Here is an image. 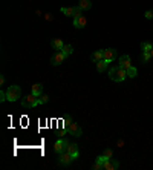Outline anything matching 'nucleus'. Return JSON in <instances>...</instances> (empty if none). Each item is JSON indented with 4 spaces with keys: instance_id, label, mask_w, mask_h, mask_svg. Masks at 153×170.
Here are the masks:
<instances>
[{
    "instance_id": "c756f323",
    "label": "nucleus",
    "mask_w": 153,
    "mask_h": 170,
    "mask_svg": "<svg viewBox=\"0 0 153 170\" xmlns=\"http://www.w3.org/2000/svg\"><path fill=\"white\" fill-rule=\"evenodd\" d=\"M103 155H104V156H107V158H112V150H110V149H106Z\"/></svg>"
},
{
    "instance_id": "f3484780",
    "label": "nucleus",
    "mask_w": 153,
    "mask_h": 170,
    "mask_svg": "<svg viewBox=\"0 0 153 170\" xmlns=\"http://www.w3.org/2000/svg\"><path fill=\"white\" fill-rule=\"evenodd\" d=\"M63 46H64V45H63V42H61L60 39H55V40H52V48H54V49H57V51H61V49H63Z\"/></svg>"
},
{
    "instance_id": "dca6fc26",
    "label": "nucleus",
    "mask_w": 153,
    "mask_h": 170,
    "mask_svg": "<svg viewBox=\"0 0 153 170\" xmlns=\"http://www.w3.org/2000/svg\"><path fill=\"white\" fill-rule=\"evenodd\" d=\"M83 11H87V9H90V6H92V3H90V0H80V5H78Z\"/></svg>"
},
{
    "instance_id": "7ed1b4c3",
    "label": "nucleus",
    "mask_w": 153,
    "mask_h": 170,
    "mask_svg": "<svg viewBox=\"0 0 153 170\" xmlns=\"http://www.w3.org/2000/svg\"><path fill=\"white\" fill-rule=\"evenodd\" d=\"M37 104H40V101H38V97H35L34 94H31V95H28L22 100L23 107H35Z\"/></svg>"
},
{
    "instance_id": "a211bd4d",
    "label": "nucleus",
    "mask_w": 153,
    "mask_h": 170,
    "mask_svg": "<svg viewBox=\"0 0 153 170\" xmlns=\"http://www.w3.org/2000/svg\"><path fill=\"white\" fill-rule=\"evenodd\" d=\"M141 48H142V52H151L153 45L148 43V42H142V43H141Z\"/></svg>"
},
{
    "instance_id": "4be33fe9",
    "label": "nucleus",
    "mask_w": 153,
    "mask_h": 170,
    "mask_svg": "<svg viewBox=\"0 0 153 170\" xmlns=\"http://www.w3.org/2000/svg\"><path fill=\"white\" fill-rule=\"evenodd\" d=\"M71 124H72V118L66 115V116H64V130H66V132H67V129H69Z\"/></svg>"
},
{
    "instance_id": "f8f14e48",
    "label": "nucleus",
    "mask_w": 153,
    "mask_h": 170,
    "mask_svg": "<svg viewBox=\"0 0 153 170\" xmlns=\"http://www.w3.org/2000/svg\"><path fill=\"white\" fill-rule=\"evenodd\" d=\"M66 150H67V152H69V153H71V155L74 156V159H75V158H78V153H80V152H78V146H77L75 142H72V144H69Z\"/></svg>"
},
{
    "instance_id": "c85d7f7f",
    "label": "nucleus",
    "mask_w": 153,
    "mask_h": 170,
    "mask_svg": "<svg viewBox=\"0 0 153 170\" xmlns=\"http://www.w3.org/2000/svg\"><path fill=\"white\" fill-rule=\"evenodd\" d=\"M5 100H8V98H6V92H3V91H2V92H0V101L3 103Z\"/></svg>"
},
{
    "instance_id": "b1692460",
    "label": "nucleus",
    "mask_w": 153,
    "mask_h": 170,
    "mask_svg": "<svg viewBox=\"0 0 153 170\" xmlns=\"http://www.w3.org/2000/svg\"><path fill=\"white\" fill-rule=\"evenodd\" d=\"M38 101H40V104H46V103L49 101V97H48V95H40Z\"/></svg>"
},
{
    "instance_id": "393cba45",
    "label": "nucleus",
    "mask_w": 153,
    "mask_h": 170,
    "mask_svg": "<svg viewBox=\"0 0 153 170\" xmlns=\"http://www.w3.org/2000/svg\"><path fill=\"white\" fill-rule=\"evenodd\" d=\"M92 168H93V170H100V168H103V162H100V161H95V164L92 165Z\"/></svg>"
},
{
    "instance_id": "4468645a",
    "label": "nucleus",
    "mask_w": 153,
    "mask_h": 170,
    "mask_svg": "<svg viewBox=\"0 0 153 170\" xmlns=\"http://www.w3.org/2000/svg\"><path fill=\"white\" fill-rule=\"evenodd\" d=\"M92 60L97 63V61H100V60H104V51H95L93 54H92Z\"/></svg>"
},
{
    "instance_id": "bb28decb",
    "label": "nucleus",
    "mask_w": 153,
    "mask_h": 170,
    "mask_svg": "<svg viewBox=\"0 0 153 170\" xmlns=\"http://www.w3.org/2000/svg\"><path fill=\"white\" fill-rule=\"evenodd\" d=\"M144 16H145V19L151 20V19H153V9H148V11H147V13H145Z\"/></svg>"
},
{
    "instance_id": "7c9ffc66",
    "label": "nucleus",
    "mask_w": 153,
    "mask_h": 170,
    "mask_svg": "<svg viewBox=\"0 0 153 170\" xmlns=\"http://www.w3.org/2000/svg\"><path fill=\"white\" fill-rule=\"evenodd\" d=\"M0 84H5V77H3V75L0 77Z\"/></svg>"
},
{
    "instance_id": "6e6552de",
    "label": "nucleus",
    "mask_w": 153,
    "mask_h": 170,
    "mask_svg": "<svg viewBox=\"0 0 153 170\" xmlns=\"http://www.w3.org/2000/svg\"><path fill=\"white\" fill-rule=\"evenodd\" d=\"M64 58H66V55H64L61 51H57L55 55L52 57V65H54V66H58V65H61V63L64 61Z\"/></svg>"
},
{
    "instance_id": "2f4dec72",
    "label": "nucleus",
    "mask_w": 153,
    "mask_h": 170,
    "mask_svg": "<svg viewBox=\"0 0 153 170\" xmlns=\"http://www.w3.org/2000/svg\"><path fill=\"white\" fill-rule=\"evenodd\" d=\"M150 54H151V58H153V49H151V52H150Z\"/></svg>"
},
{
    "instance_id": "2eb2a0df",
    "label": "nucleus",
    "mask_w": 153,
    "mask_h": 170,
    "mask_svg": "<svg viewBox=\"0 0 153 170\" xmlns=\"http://www.w3.org/2000/svg\"><path fill=\"white\" fill-rule=\"evenodd\" d=\"M42 92H43V84L37 83V84H34V86H32V94H34L35 97H40V95H42Z\"/></svg>"
},
{
    "instance_id": "20e7f679",
    "label": "nucleus",
    "mask_w": 153,
    "mask_h": 170,
    "mask_svg": "<svg viewBox=\"0 0 153 170\" xmlns=\"http://www.w3.org/2000/svg\"><path fill=\"white\" fill-rule=\"evenodd\" d=\"M67 146H69V141L67 139H64V138H58L57 139V142H55V146H54V150H55V153H61V152H64L66 149H67Z\"/></svg>"
},
{
    "instance_id": "5701e85b",
    "label": "nucleus",
    "mask_w": 153,
    "mask_h": 170,
    "mask_svg": "<svg viewBox=\"0 0 153 170\" xmlns=\"http://www.w3.org/2000/svg\"><path fill=\"white\" fill-rule=\"evenodd\" d=\"M150 58H151V54H150V52H142V57H141L142 63H147Z\"/></svg>"
},
{
    "instance_id": "f257e3e1",
    "label": "nucleus",
    "mask_w": 153,
    "mask_h": 170,
    "mask_svg": "<svg viewBox=\"0 0 153 170\" xmlns=\"http://www.w3.org/2000/svg\"><path fill=\"white\" fill-rule=\"evenodd\" d=\"M109 78H110L112 81L121 83V81H124V80L127 78V71L122 69V68H119V66L112 68V69L109 71Z\"/></svg>"
},
{
    "instance_id": "9b49d317",
    "label": "nucleus",
    "mask_w": 153,
    "mask_h": 170,
    "mask_svg": "<svg viewBox=\"0 0 153 170\" xmlns=\"http://www.w3.org/2000/svg\"><path fill=\"white\" fill-rule=\"evenodd\" d=\"M115 57H116V51H115V49H106V51H104V60H106V61L110 63Z\"/></svg>"
},
{
    "instance_id": "ddd939ff",
    "label": "nucleus",
    "mask_w": 153,
    "mask_h": 170,
    "mask_svg": "<svg viewBox=\"0 0 153 170\" xmlns=\"http://www.w3.org/2000/svg\"><path fill=\"white\" fill-rule=\"evenodd\" d=\"M107 65H109V61H106V60L97 61V71H98V72H104V71L107 69Z\"/></svg>"
},
{
    "instance_id": "39448f33",
    "label": "nucleus",
    "mask_w": 153,
    "mask_h": 170,
    "mask_svg": "<svg viewBox=\"0 0 153 170\" xmlns=\"http://www.w3.org/2000/svg\"><path fill=\"white\" fill-rule=\"evenodd\" d=\"M72 161H74V156H72L67 150L61 152V153H60V156H58V162H60L61 165H69Z\"/></svg>"
},
{
    "instance_id": "6ab92c4d",
    "label": "nucleus",
    "mask_w": 153,
    "mask_h": 170,
    "mask_svg": "<svg viewBox=\"0 0 153 170\" xmlns=\"http://www.w3.org/2000/svg\"><path fill=\"white\" fill-rule=\"evenodd\" d=\"M61 52H63L66 57H69V55L74 52V48H72L71 45H64V46H63V49H61Z\"/></svg>"
},
{
    "instance_id": "423d86ee",
    "label": "nucleus",
    "mask_w": 153,
    "mask_h": 170,
    "mask_svg": "<svg viewBox=\"0 0 153 170\" xmlns=\"http://www.w3.org/2000/svg\"><path fill=\"white\" fill-rule=\"evenodd\" d=\"M67 132H69L72 136H81V135H83V129H81L80 124H77V123H72V124L69 126Z\"/></svg>"
},
{
    "instance_id": "f03ea898",
    "label": "nucleus",
    "mask_w": 153,
    "mask_h": 170,
    "mask_svg": "<svg viewBox=\"0 0 153 170\" xmlns=\"http://www.w3.org/2000/svg\"><path fill=\"white\" fill-rule=\"evenodd\" d=\"M20 95H22V89H20V86H17V84L9 86L8 91H6V98H8V101H11V103L17 101V100L20 98Z\"/></svg>"
},
{
    "instance_id": "aec40b11",
    "label": "nucleus",
    "mask_w": 153,
    "mask_h": 170,
    "mask_svg": "<svg viewBox=\"0 0 153 170\" xmlns=\"http://www.w3.org/2000/svg\"><path fill=\"white\" fill-rule=\"evenodd\" d=\"M136 75H138L136 68H133V66H132V68H129V69H127V77H129V78H135Z\"/></svg>"
},
{
    "instance_id": "cd10ccee",
    "label": "nucleus",
    "mask_w": 153,
    "mask_h": 170,
    "mask_svg": "<svg viewBox=\"0 0 153 170\" xmlns=\"http://www.w3.org/2000/svg\"><path fill=\"white\" fill-rule=\"evenodd\" d=\"M107 159H109V158H107V156H104V155H101V156H98V158H97V161H100V162H103V164H104Z\"/></svg>"
},
{
    "instance_id": "412c9836",
    "label": "nucleus",
    "mask_w": 153,
    "mask_h": 170,
    "mask_svg": "<svg viewBox=\"0 0 153 170\" xmlns=\"http://www.w3.org/2000/svg\"><path fill=\"white\" fill-rule=\"evenodd\" d=\"M61 13L64 14V16H72L74 17V8H61Z\"/></svg>"
},
{
    "instance_id": "9d476101",
    "label": "nucleus",
    "mask_w": 153,
    "mask_h": 170,
    "mask_svg": "<svg viewBox=\"0 0 153 170\" xmlns=\"http://www.w3.org/2000/svg\"><path fill=\"white\" fill-rule=\"evenodd\" d=\"M119 68H122V69H129V68H132V61H130V58H129V55H122V57H119V65H118Z\"/></svg>"
},
{
    "instance_id": "0eeeda50",
    "label": "nucleus",
    "mask_w": 153,
    "mask_h": 170,
    "mask_svg": "<svg viewBox=\"0 0 153 170\" xmlns=\"http://www.w3.org/2000/svg\"><path fill=\"white\" fill-rule=\"evenodd\" d=\"M119 167V162L116 161V159H112V158H109L104 164H103V168H106V170H116Z\"/></svg>"
},
{
    "instance_id": "a878e982",
    "label": "nucleus",
    "mask_w": 153,
    "mask_h": 170,
    "mask_svg": "<svg viewBox=\"0 0 153 170\" xmlns=\"http://www.w3.org/2000/svg\"><path fill=\"white\" fill-rule=\"evenodd\" d=\"M81 8L80 6H77V8H74V17H78V16H81Z\"/></svg>"
},
{
    "instance_id": "1a4fd4ad",
    "label": "nucleus",
    "mask_w": 153,
    "mask_h": 170,
    "mask_svg": "<svg viewBox=\"0 0 153 170\" xmlns=\"http://www.w3.org/2000/svg\"><path fill=\"white\" fill-rule=\"evenodd\" d=\"M74 26H75L77 29L84 28V26H86V17H84L83 14L78 16V17H74Z\"/></svg>"
}]
</instances>
